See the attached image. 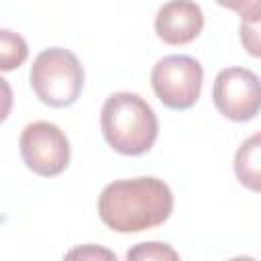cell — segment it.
<instances>
[{"label":"cell","instance_id":"obj_1","mask_svg":"<svg viewBox=\"0 0 261 261\" xmlns=\"http://www.w3.org/2000/svg\"><path fill=\"white\" fill-rule=\"evenodd\" d=\"M173 212V194L159 177L116 179L98 196L100 220L116 232H141L163 224Z\"/></svg>","mask_w":261,"mask_h":261},{"label":"cell","instance_id":"obj_2","mask_svg":"<svg viewBox=\"0 0 261 261\" xmlns=\"http://www.w3.org/2000/svg\"><path fill=\"white\" fill-rule=\"evenodd\" d=\"M106 143L122 155L147 153L159 135V122L145 98L133 92H116L106 98L100 112Z\"/></svg>","mask_w":261,"mask_h":261},{"label":"cell","instance_id":"obj_3","mask_svg":"<svg viewBox=\"0 0 261 261\" xmlns=\"http://www.w3.org/2000/svg\"><path fill=\"white\" fill-rule=\"evenodd\" d=\"M31 88L51 108H67L77 102L84 90V67L63 47L43 49L31 65Z\"/></svg>","mask_w":261,"mask_h":261},{"label":"cell","instance_id":"obj_4","mask_svg":"<svg viewBox=\"0 0 261 261\" xmlns=\"http://www.w3.org/2000/svg\"><path fill=\"white\" fill-rule=\"evenodd\" d=\"M204 69L192 55H167L151 69V88L159 102L171 110L192 108L202 92Z\"/></svg>","mask_w":261,"mask_h":261},{"label":"cell","instance_id":"obj_5","mask_svg":"<svg viewBox=\"0 0 261 261\" xmlns=\"http://www.w3.org/2000/svg\"><path fill=\"white\" fill-rule=\"evenodd\" d=\"M18 149L24 165L43 177L59 175L69 165L71 157L69 139L57 124L47 120L27 124L20 133Z\"/></svg>","mask_w":261,"mask_h":261},{"label":"cell","instance_id":"obj_6","mask_svg":"<svg viewBox=\"0 0 261 261\" xmlns=\"http://www.w3.org/2000/svg\"><path fill=\"white\" fill-rule=\"evenodd\" d=\"M212 100L224 118L247 122L261 112V80L247 67L220 69L212 86Z\"/></svg>","mask_w":261,"mask_h":261},{"label":"cell","instance_id":"obj_7","mask_svg":"<svg viewBox=\"0 0 261 261\" xmlns=\"http://www.w3.org/2000/svg\"><path fill=\"white\" fill-rule=\"evenodd\" d=\"M204 29V12L200 4L190 0L167 2L157 10L155 33L167 45L192 43Z\"/></svg>","mask_w":261,"mask_h":261},{"label":"cell","instance_id":"obj_8","mask_svg":"<svg viewBox=\"0 0 261 261\" xmlns=\"http://www.w3.org/2000/svg\"><path fill=\"white\" fill-rule=\"evenodd\" d=\"M222 8L234 10L241 16L239 39L245 51L261 59V0H239V2H220Z\"/></svg>","mask_w":261,"mask_h":261},{"label":"cell","instance_id":"obj_9","mask_svg":"<svg viewBox=\"0 0 261 261\" xmlns=\"http://www.w3.org/2000/svg\"><path fill=\"white\" fill-rule=\"evenodd\" d=\"M232 167L241 186L261 194V133H255L241 143Z\"/></svg>","mask_w":261,"mask_h":261},{"label":"cell","instance_id":"obj_10","mask_svg":"<svg viewBox=\"0 0 261 261\" xmlns=\"http://www.w3.org/2000/svg\"><path fill=\"white\" fill-rule=\"evenodd\" d=\"M29 47L27 41L8 29L0 31V67L4 71H10L14 67H20L27 61Z\"/></svg>","mask_w":261,"mask_h":261},{"label":"cell","instance_id":"obj_11","mask_svg":"<svg viewBox=\"0 0 261 261\" xmlns=\"http://www.w3.org/2000/svg\"><path fill=\"white\" fill-rule=\"evenodd\" d=\"M126 261H181L177 251L161 241L137 243L126 251Z\"/></svg>","mask_w":261,"mask_h":261},{"label":"cell","instance_id":"obj_12","mask_svg":"<svg viewBox=\"0 0 261 261\" xmlns=\"http://www.w3.org/2000/svg\"><path fill=\"white\" fill-rule=\"evenodd\" d=\"M61 261H118V257L114 255V251H110L108 247L102 245H94V243H86V245H75L71 247Z\"/></svg>","mask_w":261,"mask_h":261},{"label":"cell","instance_id":"obj_13","mask_svg":"<svg viewBox=\"0 0 261 261\" xmlns=\"http://www.w3.org/2000/svg\"><path fill=\"white\" fill-rule=\"evenodd\" d=\"M228 261H257V259L247 257V255H239V257H232V259H228Z\"/></svg>","mask_w":261,"mask_h":261}]
</instances>
